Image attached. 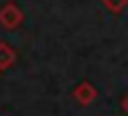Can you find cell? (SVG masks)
Returning <instances> with one entry per match:
<instances>
[{"label":"cell","instance_id":"6da1fadb","mask_svg":"<svg viewBox=\"0 0 128 116\" xmlns=\"http://www.w3.org/2000/svg\"><path fill=\"white\" fill-rule=\"evenodd\" d=\"M22 18H25V16H22V11L18 9L16 2H7V4L0 7V25H2L4 29H16V27H20Z\"/></svg>","mask_w":128,"mask_h":116},{"label":"cell","instance_id":"277c9868","mask_svg":"<svg viewBox=\"0 0 128 116\" xmlns=\"http://www.w3.org/2000/svg\"><path fill=\"white\" fill-rule=\"evenodd\" d=\"M110 11H115V13H119V11H124L128 7V0H101Z\"/></svg>","mask_w":128,"mask_h":116},{"label":"cell","instance_id":"5b68a950","mask_svg":"<svg viewBox=\"0 0 128 116\" xmlns=\"http://www.w3.org/2000/svg\"><path fill=\"white\" fill-rule=\"evenodd\" d=\"M122 107H124V112L128 114V94L124 96V101H122Z\"/></svg>","mask_w":128,"mask_h":116},{"label":"cell","instance_id":"7a4b0ae2","mask_svg":"<svg viewBox=\"0 0 128 116\" xmlns=\"http://www.w3.org/2000/svg\"><path fill=\"white\" fill-rule=\"evenodd\" d=\"M74 98H76V103L79 105H92L94 101H97V87L92 85V83H79L76 85V89H74Z\"/></svg>","mask_w":128,"mask_h":116},{"label":"cell","instance_id":"3957f363","mask_svg":"<svg viewBox=\"0 0 128 116\" xmlns=\"http://www.w3.org/2000/svg\"><path fill=\"white\" fill-rule=\"evenodd\" d=\"M16 63V51L7 42H0V72H7Z\"/></svg>","mask_w":128,"mask_h":116}]
</instances>
